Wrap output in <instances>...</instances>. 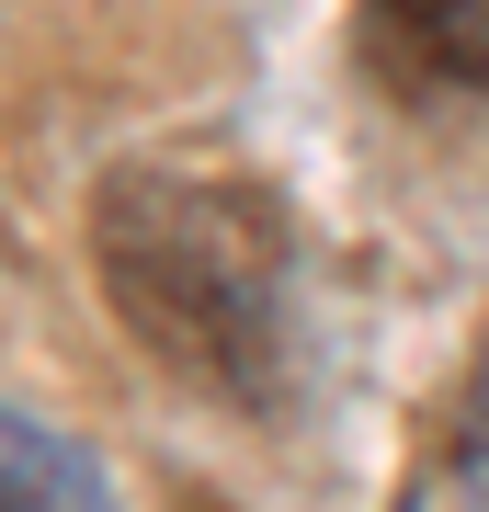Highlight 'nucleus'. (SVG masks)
Masks as SVG:
<instances>
[{"mask_svg":"<svg viewBox=\"0 0 489 512\" xmlns=\"http://www.w3.org/2000/svg\"><path fill=\"white\" fill-rule=\"evenodd\" d=\"M91 274L182 387L262 399L285 353V217L262 183L194 160H126L91 194Z\"/></svg>","mask_w":489,"mask_h":512,"instance_id":"obj_1","label":"nucleus"},{"mask_svg":"<svg viewBox=\"0 0 489 512\" xmlns=\"http://www.w3.org/2000/svg\"><path fill=\"white\" fill-rule=\"evenodd\" d=\"M364 57L410 103H478L489 92V0H364Z\"/></svg>","mask_w":489,"mask_h":512,"instance_id":"obj_2","label":"nucleus"},{"mask_svg":"<svg viewBox=\"0 0 489 512\" xmlns=\"http://www.w3.org/2000/svg\"><path fill=\"white\" fill-rule=\"evenodd\" d=\"M0 512H114V490L57 421L0 410Z\"/></svg>","mask_w":489,"mask_h":512,"instance_id":"obj_3","label":"nucleus"},{"mask_svg":"<svg viewBox=\"0 0 489 512\" xmlns=\"http://www.w3.org/2000/svg\"><path fill=\"white\" fill-rule=\"evenodd\" d=\"M455 478H467V501H489V353L467 376V433H455Z\"/></svg>","mask_w":489,"mask_h":512,"instance_id":"obj_4","label":"nucleus"},{"mask_svg":"<svg viewBox=\"0 0 489 512\" xmlns=\"http://www.w3.org/2000/svg\"><path fill=\"white\" fill-rule=\"evenodd\" d=\"M171 512H217V501H171Z\"/></svg>","mask_w":489,"mask_h":512,"instance_id":"obj_5","label":"nucleus"}]
</instances>
